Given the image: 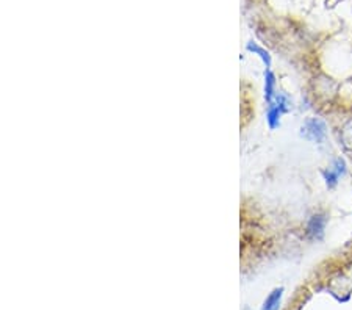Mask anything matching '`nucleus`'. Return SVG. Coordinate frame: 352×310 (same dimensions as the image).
I'll use <instances>...</instances> for the list:
<instances>
[{
	"label": "nucleus",
	"instance_id": "obj_4",
	"mask_svg": "<svg viewBox=\"0 0 352 310\" xmlns=\"http://www.w3.org/2000/svg\"><path fill=\"white\" fill-rule=\"evenodd\" d=\"M282 295H283V288H276V290H273L271 293H269V296L266 298L261 310H279L280 307V299H282Z\"/></svg>",
	"mask_w": 352,
	"mask_h": 310
},
{
	"label": "nucleus",
	"instance_id": "obj_7",
	"mask_svg": "<svg viewBox=\"0 0 352 310\" xmlns=\"http://www.w3.org/2000/svg\"><path fill=\"white\" fill-rule=\"evenodd\" d=\"M341 141L344 148L352 151V119H349L341 129Z\"/></svg>",
	"mask_w": 352,
	"mask_h": 310
},
{
	"label": "nucleus",
	"instance_id": "obj_8",
	"mask_svg": "<svg viewBox=\"0 0 352 310\" xmlns=\"http://www.w3.org/2000/svg\"><path fill=\"white\" fill-rule=\"evenodd\" d=\"M322 176H324V180H326V183H327L329 188H334L335 185L338 183V179H340V176H338L334 170H327V171H324Z\"/></svg>",
	"mask_w": 352,
	"mask_h": 310
},
{
	"label": "nucleus",
	"instance_id": "obj_3",
	"mask_svg": "<svg viewBox=\"0 0 352 310\" xmlns=\"http://www.w3.org/2000/svg\"><path fill=\"white\" fill-rule=\"evenodd\" d=\"M326 216L318 213V215H313L312 218H310L308 224H307V235L310 238L313 240H321L322 235H324V229H326Z\"/></svg>",
	"mask_w": 352,
	"mask_h": 310
},
{
	"label": "nucleus",
	"instance_id": "obj_6",
	"mask_svg": "<svg viewBox=\"0 0 352 310\" xmlns=\"http://www.w3.org/2000/svg\"><path fill=\"white\" fill-rule=\"evenodd\" d=\"M247 50L257 53V55L263 60V63L266 65V68H268V69L271 68V55H269V53H268L263 47L257 46L255 43H249V44H247Z\"/></svg>",
	"mask_w": 352,
	"mask_h": 310
},
{
	"label": "nucleus",
	"instance_id": "obj_5",
	"mask_svg": "<svg viewBox=\"0 0 352 310\" xmlns=\"http://www.w3.org/2000/svg\"><path fill=\"white\" fill-rule=\"evenodd\" d=\"M274 90H276V77L271 71L268 69L265 72V99L268 103H273Z\"/></svg>",
	"mask_w": 352,
	"mask_h": 310
},
{
	"label": "nucleus",
	"instance_id": "obj_1",
	"mask_svg": "<svg viewBox=\"0 0 352 310\" xmlns=\"http://www.w3.org/2000/svg\"><path fill=\"white\" fill-rule=\"evenodd\" d=\"M288 105H289V102H288L286 96H283V94H277L276 102L269 103L268 115H266L269 129H276L280 126V116L288 111V108H289Z\"/></svg>",
	"mask_w": 352,
	"mask_h": 310
},
{
	"label": "nucleus",
	"instance_id": "obj_2",
	"mask_svg": "<svg viewBox=\"0 0 352 310\" xmlns=\"http://www.w3.org/2000/svg\"><path fill=\"white\" fill-rule=\"evenodd\" d=\"M301 135L310 141H316L321 143L326 138V124L321 119H308L304 126H302V132Z\"/></svg>",
	"mask_w": 352,
	"mask_h": 310
},
{
	"label": "nucleus",
	"instance_id": "obj_9",
	"mask_svg": "<svg viewBox=\"0 0 352 310\" xmlns=\"http://www.w3.org/2000/svg\"><path fill=\"white\" fill-rule=\"evenodd\" d=\"M338 176H344L346 174V161L343 158H337L334 161V168H332Z\"/></svg>",
	"mask_w": 352,
	"mask_h": 310
}]
</instances>
